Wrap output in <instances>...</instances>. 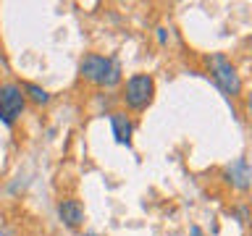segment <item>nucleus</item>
I'll return each instance as SVG.
<instances>
[{
	"label": "nucleus",
	"instance_id": "nucleus-1",
	"mask_svg": "<svg viewBox=\"0 0 252 236\" xmlns=\"http://www.w3.org/2000/svg\"><path fill=\"white\" fill-rule=\"evenodd\" d=\"M79 74L84 82L97 84V87H116L121 82V63L118 58H108V55L90 53L79 63Z\"/></svg>",
	"mask_w": 252,
	"mask_h": 236
},
{
	"label": "nucleus",
	"instance_id": "nucleus-2",
	"mask_svg": "<svg viewBox=\"0 0 252 236\" xmlns=\"http://www.w3.org/2000/svg\"><path fill=\"white\" fill-rule=\"evenodd\" d=\"M205 68H208V74L216 79V84L228 94V97H239L242 94V76L236 74L234 63L228 60L223 53H210L208 58H205Z\"/></svg>",
	"mask_w": 252,
	"mask_h": 236
},
{
	"label": "nucleus",
	"instance_id": "nucleus-3",
	"mask_svg": "<svg viewBox=\"0 0 252 236\" xmlns=\"http://www.w3.org/2000/svg\"><path fill=\"white\" fill-rule=\"evenodd\" d=\"M153 94H155V79L150 74H134L126 79L121 100L129 110H145L153 102Z\"/></svg>",
	"mask_w": 252,
	"mask_h": 236
},
{
	"label": "nucleus",
	"instance_id": "nucleus-4",
	"mask_svg": "<svg viewBox=\"0 0 252 236\" xmlns=\"http://www.w3.org/2000/svg\"><path fill=\"white\" fill-rule=\"evenodd\" d=\"M24 105H27V97H24L21 84H16V82L0 84V121L8 129L19 121V116L24 113Z\"/></svg>",
	"mask_w": 252,
	"mask_h": 236
},
{
	"label": "nucleus",
	"instance_id": "nucleus-5",
	"mask_svg": "<svg viewBox=\"0 0 252 236\" xmlns=\"http://www.w3.org/2000/svg\"><path fill=\"white\" fill-rule=\"evenodd\" d=\"M223 181L231 184L234 189H239V192H247L252 184V171H250L247 157H236L234 163H228L223 168Z\"/></svg>",
	"mask_w": 252,
	"mask_h": 236
},
{
	"label": "nucleus",
	"instance_id": "nucleus-6",
	"mask_svg": "<svg viewBox=\"0 0 252 236\" xmlns=\"http://www.w3.org/2000/svg\"><path fill=\"white\" fill-rule=\"evenodd\" d=\"M108 118H110V129H113V139L124 147H131V131H134L131 118L126 116L124 110H116V113H110Z\"/></svg>",
	"mask_w": 252,
	"mask_h": 236
},
{
	"label": "nucleus",
	"instance_id": "nucleus-7",
	"mask_svg": "<svg viewBox=\"0 0 252 236\" xmlns=\"http://www.w3.org/2000/svg\"><path fill=\"white\" fill-rule=\"evenodd\" d=\"M58 218L66 228H79L84 223V207L79 200H61L58 202Z\"/></svg>",
	"mask_w": 252,
	"mask_h": 236
},
{
	"label": "nucleus",
	"instance_id": "nucleus-8",
	"mask_svg": "<svg viewBox=\"0 0 252 236\" xmlns=\"http://www.w3.org/2000/svg\"><path fill=\"white\" fill-rule=\"evenodd\" d=\"M21 89H24V97L32 100L34 105H47V102H50V94H47V89H42V87L34 84V82L21 84Z\"/></svg>",
	"mask_w": 252,
	"mask_h": 236
},
{
	"label": "nucleus",
	"instance_id": "nucleus-9",
	"mask_svg": "<svg viewBox=\"0 0 252 236\" xmlns=\"http://www.w3.org/2000/svg\"><path fill=\"white\" fill-rule=\"evenodd\" d=\"M155 37H158V42H160V45H168V29H165V27H158Z\"/></svg>",
	"mask_w": 252,
	"mask_h": 236
},
{
	"label": "nucleus",
	"instance_id": "nucleus-10",
	"mask_svg": "<svg viewBox=\"0 0 252 236\" xmlns=\"http://www.w3.org/2000/svg\"><path fill=\"white\" fill-rule=\"evenodd\" d=\"M234 212L239 215V220H242V223H247V207H236Z\"/></svg>",
	"mask_w": 252,
	"mask_h": 236
},
{
	"label": "nucleus",
	"instance_id": "nucleus-11",
	"mask_svg": "<svg viewBox=\"0 0 252 236\" xmlns=\"http://www.w3.org/2000/svg\"><path fill=\"white\" fill-rule=\"evenodd\" d=\"M189 236H202V228L200 226H192V228H189Z\"/></svg>",
	"mask_w": 252,
	"mask_h": 236
},
{
	"label": "nucleus",
	"instance_id": "nucleus-12",
	"mask_svg": "<svg viewBox=\"0 0 252 236\" xmlns=\"http://www.w3.org/2000/svg\"><path fill=\"white\" fill-rule=\"evenodd\" d=\"M90 236H92V234H90Z\"/></svg>",
	"mask_w": 252,
	"mask_h": 236
}]
</instances>
